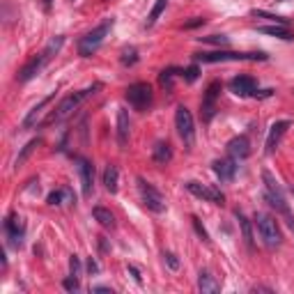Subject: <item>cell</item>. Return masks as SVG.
Returning a JSON list of instances; mask_svg holds the SVG:
<instances>
[{
  "instance_id": "cell-1",
  "label": "cell",
  "mask_w": 294,
  "mask_h": 294,
  "mask_svg": "<svg viewBox=\"0 0 294 294\" xmlns=\"http://www.w3.org/2000/svg\"><path fill=\"white\" fill-rule=\"evenodd\" d=\"M196 62H264L269 55L264 51H253V53H237V51H212V53H196L193 55Z\"/></svg>"
},
{
  "instance_id": "cell-2",
  "label": "cell",
  "mask_w": 294,
  "mask_h": 294,
  "mask_svg": "<svg viewBox=\"0 0 294 294\" xmlns=\"http://www.w3.org/2000/svg\"><path fill=\"white\" fill-rule=\"evenodd\" d=\"M94 90H99V85H92V88H85V90H78V92L67 94V97H65L62 101L53 108V113H51V115L44 120V124H60V122H65L76 111V108L80 106V101H85V99H88Z\"/></svg>"
},
{
  "instance_id": "cell-3",
  "label": "cell",
  "mask_w": 294,
  "mask_h": 294,
  "mask_svg": "<svg viewBox=\"0 0 294 294\" xmlns=\"http://www.w3.org/2000/svg\"><path fill=\"white\" fill-rule=\"evenodd\" d=\"M262 182H264V196H267L269 205L276 207V212H281V214L287 219L290 227H294V219H292V214H290V207H287L285 193H283V188L278 186L276 177H274L269 170H262Z\"/></svg>"
},
{
  "instance_id": "cell-4",
  "label": "cell",
  "mask_w": 294,
  "mask_h": 294,
  "mask_svg": "<svg viewBox=\"0 0 294 294\" xmlns=\"http://www.w3.org/2000/svg\"><path fill=\"white\" fill-rule=\"evenodd\" d=\"M255 225H258V232H260V237H262V241H264L267 248H276V246L283 244L281 225H278V221L274 219L271 214H267V212H258V214H255Z\"/></svg>"
},
{
  "instance_id": "cell-5",
  "label": "cell",
  "mask_w": 294,
  "mask_h": 294,
  "mask_svg": "<svg viewBox=\"0 0 294 294\" xmlns=\"http://www.w3.org/2000/svg\"><path fill=\"white\" fill-rule=\"evenodd\" d=\"M113 23H115L113 18H106L101 26H97L94 30H90L85 37H80V39H78V55H80V58H90V55L97 53L99 46H101L103 39H106V35L111 32Z\"/></svg>"
},
{
  "instance_id": "cell-6",
  "label": "cell",
  "mask_w": 294,
  "mask_h": 294,
  "mask_svg": "<svg viewBox=\"0 0 294 294\" xmlns=\"http://www.w3.org/2000/svg\"><path fill=\"white\" fill-rule=\"evenodd\" d=\"M175 127H177V134L184 140V145L193 147V143H196V122H193V115L186 106H177V111H175Z\"/></svg>"
},
{
  "instance_id": "cell-7",
  "label": "cell",
  "mask_w": 294,
  "mask_h": 294,
  "mask_svg": "<svg viewBox=\"0 0 294 294\" xmlns=\"http://www.w3.org/2000/svg\"><path fill=\"white\" fill-rule=\"evenodd\" d=\"M152 99H154V92H152L150 83L138 80V83H131L129 88H127V101H129L136 111H140V113L147 111V108L152 106Z\"/></svg>"
},
{
  "instance_id": "cell-8",
  "label": "cell",
  "mask_w": 294,
  "mask_h": 294,
  "mask_svg": "<svg viewBox=\"0 0 294 294\" xmlns=\"http://www.w3.org/2000/svg\"><path fill=\"white\" fill-rule=\"evenodd\" d=\"M136 182H138V191H140V198H143V205L150 212H154V214H163L165 212V198L161 196V193L156 191L145 177H138Z\"/></svg>"
},
{
  "instance_id": "cell-9",
  "label": "cell",
  "mask_w": 294,
  "mask_h": 294,
  "mask_svg": "<svg viewBox=\"0 0 294 294\" xmlns=\"http://www.w3.org/2000/svg\"><path fill=\"white\" fill-rule=\"evenodd\" d=\"M184 186H186L188 193H193V196L200 198V200L214 202V205H223V202H225V196H223V193H221L216 186H207V184H200V182H196V179L186 182Z\"/></svg>"
},
{
  "instance_id": "cell-10",
  "label": "cell",
  "mask_w": 294,
  "mask_h": 294,
  "mask_svg": "<svg viewBox=\"0 0 294 294\" xmlns=\"http://www.w3.org/2000/svg\"><path fill=\"white\" fill-rule=\"evenodd\" d=\"M221 94V83L219 80H214V83H209V88L205 90V97H202V103H200V111H202V122H212V117H214L216 113V99H219Z\"/></svg>"
},
{
  "instance_id": "cell-11",
  "label": "cell",
  "mask_w": 294,
  "mask_h": 294,
  "mask_svg": "<svg viewBox=\"0 0 294 294\" xmlns=\"http://www.w3.org/2000/svg\"><path fill=\"white\" fill-rule=\"evenodd\" d=\"M78 163V175H80V188H83V198H92L94 191V165L83 156H76Z\"/></svg>"
},
{
  "instance_id": "cell-12",
  "label": "cell",
  "mask_w": 294,
  "mask_h": 294,
  "mask_svg": "<svg viewBox=\"0 0 294 294\" xmlns=\"http://www.w3.org/2000/svg\"><path fill=\"white\" fill-rule=\"evenodd\" d=\"M5 232H7L9 241H12V246H21L23 244V237H26V223L18 214H9L7 219H5Z\"/></svg>"
},
{
  "instance_id": "cell-13",
  "label": "cell",
  "mask_w": 294,
  "mask_h": 294,
  "mask_svg": "<svg viewBox=\"0 0 294 294\" xmlns=\"http://www.w3.org/2000/svg\"><path fill=\"white\" fill-rule=\"evenodd\" d=\"M287 129H290V122H287V120L274 122L271 129H269L267 143H264V154H274V152L278 150V145H281V140H283V136H285Z\"/></svg>"
},
{
  "instance_id": "cell-14",
  "label": "cell",
  "mask_w": 294,
  "mask_h": 294,
  "mask_svg": "<svg viewBox=\"0 0 294 294\" xmlns=\"http://www.w3.org/2000/svg\"><path fill=\"white\" fill-rule=\"evenodd\" d=\"M255 88H258V80L253 76H246V74H239L230 80V90L237 94V97H253L255 94Z\"/></svg>"
},
{
  "instance_id": "cell-15",
  "label": "cell",
  "mask_w": 294,
  "mask_h": 294,
  "mask_svg": "<svg viewBox=\"0 0 294 294\" xmlns=\"http://www.w3.org/2000/svg\"><path fill=\"white\" fill-rule=\"evenodd\" d=\"M117 145H120V150H127V145H129V136H131V122H129V113H127V108H120L117 111Z\"/></svg>"
},
{
  "instance_id": "cell-16",
  "label": "cell",
  "mask_w": 294,
  "mask_h": 294,
  "mask_svg": "<svg viewBox=\"0 0 294 294\" xmlns=\"http://www.w3.org/2000/svg\"><path fill=\"white\" fill-rule=\"evenodd\" d=\"M212 168H214L216 177L221 179V182H232L237 175V161L232 159V156H227V159H216L214 163H212Z\"/></svg>"
},
{
  "instance_id": "cell-17",
  "label": "cell",
  "mask_w": 294,
  "mask_h": 294,
  "mask_svg": "<svg viewBox=\"0 0 294 294\" xmlns=\"http://www.w3.org/2000/svg\"><path fill=\"white\" fill-rule=\"evenodd\" d=\"M227 154H230L235 161L248 159V154H250V140L246 138V136H235V138L227 143Z\"/></svg>"
},
{
  "instance_id": "cell-18",
  "label": "cell",
  "mask_w": 294,
  "mask_h": 294,
  "mask_svg": "<svg viewBox=\"0 0 294 294\" xmlns=\"http://www.w3.org/2000/svg\"><path fill=\"white\" fill-rule=\"evenodd\" d=\"M46 65V60H44V55H35V58H30L28 60L26 65L21 67V72H18V76H16V80H21V83H28L30 78H35L37 74L41 72V67Z\"/></svg>"
},
{
  "instance_id": "cell-19",
  "label": "cell",
  "mask_w": 294,
  "mask_h": 294,
  "mask_svg": "<svg viewBox=\"0 0 294 294\" xmlns=\"http://www.w3.org/2000/svg\"><path fill=\"white\" fill-rule=\"evenodd\" d=\"M152 159H154L156 165H168L173 161V147H170L168 140H159L152 150Z\"/></svg>"
},
{
  "instance_id": "cell-20",
  "label": "cell",
  "mask_w": 294,
  "mask_h": 294,
  "mask_svg": "<svg viewBox=\"0 0 294 294\" xmlns=\"http://www.w3.org/2000/svg\"><path fill=\"white\" fill-rule=\"evenodd\" d=\"M53 99H55V92H51V94H46V97L41 99V101L37 103V106H32V111L28 113V115H26V120H23V129H30V127L37 122V117L41 115V111H44V108L49 106V103L53 101Z\"/></svg>"
},
{
  "instance_id": "cell-21",
  "label": "cell",
  "mask_w": 294,
  "mask_h": 294,
  "mask_svg": "<svg viewBox=\"0 0 294 294\" xmlns=\"http://www.w3.org/2000/svg\"><path fill=\"white\" fill-rule=\"evenodd\" d=\"M198 290L205 294H216L221 290V283L209 271H200V276H198Z\"/></svg>"
},
{
  "instance_id": "cell-22",
  "label": "cell",
  "mask_w": 294,
  "mask_h": 294,
  "mask_svg": "<svg viewBox=\"0 0 294 294\" xmlns=\"http://www.w3.org/2000/svg\"><path fill=\"white\" fill-rule=\"evenodd\" d=\"M117 184H120V170L117 165H106L103 170V186H106L108 193H117Z\"/></svg>"
},
{
  "instance_id": "cell-23",
  "label": "cell",
  "mask_w": 294,
  "mask_h": 294,
  "mask_svg": "<svg viewBox=\"0 0 294 294\" xmlns=\"http://www.w3.org/2000/svg\"><path fill=\"white\" fill-rule=\"evenodd\" d=\"M92 216H94V221L99 223L101 227H106V230H115V216L111 214V212L106 209V207H94L92 209Z\"/></svg>"
},
{
  "instance_id": "cell-24",
  "label": "cell",
  "mask_w": 294,
  "mask_h": 294,
  "mask_svg": "<svg viewBox=\"0 0 294 294\" xmlns=\"http://www.w3.org/2000/svg\"><path fill=\"white\" fill-rule=\"evenodd\" d=\"M235 216H237V221H239V227H241V235H244L246 246H248V248H253L255 239H253V225H250V221L246 219V214H244V212H239V209L235 212Z\"/></svg>"
},
{
  "instance_id": "cell-25",
  "label": "cell",
  "mask_w": 294,
  "mask_h": 294,
  "mask_svg": "<svg viewBox=\"0 0 294 294\" xmlns=\"http://www.w3.org/2000/svg\"><path fill=\"white\" fill-rule=\"evenodd\" d=\"M258 30L262 32V35L278 37V39H287V41L294 39V32L287 26H262V28H258Z\"/></svg>"
},
{
  "instance_id": "cell-26",
  "label": "cell",
  "mask_w": 294,
  "mask_h": 294,
  "mask_svg": "<svg viewBox=\"0 0 294 294\" xmlns=\"http://www.w3.org/2000/svg\"><path fill=\"white\" fill-rule=\"evenodd\" d=\"M184 69H175V67H168V69H163V72L159 74V85L161 88H165L170 92L173 90V80H175V76H182Z\"/></svg>"
},
{
  "instance_id": "cell-27",
  "label": "cell",
  "mask_w": 294,
  "mask_h": 294,
  "mask_svg": "<svg viewBox=\"0 0 294 294\" xmlns=\"http://www.w3.org/2000/svg\"><path fill=\"white\" fill-rule=\"evenodd\" d=\"M62 44H65V37H62V35L53 37V39H51L49 44H46V49L41 51V55H44V60H46V62H51V60H53V55L58 53L60 49H62Z\"/></svg>"
},
{
  "instance_id": "cell-28",
  "label": "cell",
  "mask_w": 294,
  "mask_h": 294,
  "mask_svg": "<svg viewBox=\"0 0 294 294\" xmlns=\"http://www.w3.org/2000/svg\"><path fill=\"white\" fill-rule=\"evenodd\" d=\"M165 5H168V0H156V3H154V7H152V12L147 14V21H145V26H147V28H152L156 21H159V16H161V14H163Z\"/></svg>"
},
{
  "instance_id": "cell-29",
  "label": "cell",
  "mask_w": 294,
  "mask_h": 294,
  "mask_svg": "<svg viewBox=\"0 0 294 294\" xmlns=\"http://www.w3.org/2000/svg\"><path fill=\"white\" fill-rule=\"evenodd\" d=\"M253 16H258V18H269V21H274L276 26H290V21H287L285 16H278V14H269V12H264V9H253Z\"/></svg>"
},
{
  "instance_id": "cell-30",
  "label": "cell",
  "mask_w": 294,
  "mask_h": 294,
  "mask_svg": "<svg viewBox=\"0 0 294 294\" xmlns=\"http://www.w3.org/2000/svg\"><path fill=\"white\" fill-rule=\"evenodd\" d=\"M41 143V140L39 138H32L30 140V143H26V147H23V150H21V154H18L16 156V165H23V161H26L28 159V156H30L32 154V152H35V147L37 145H39Z\"/></svg>"
},
{
  "instance_id": "cell-31",
  "label": "cell",
  "mask_w": 294,
  "mask_h": 294,
  "mask_svg": "<svg viewBox=\"0 0 294 294\" xmlns=\"http://www.w3.org/2000/svg\"><path fill=\"white\" fill-rule=\"evenodd\" d=\"M200 41H205V44H214V46H227L230 44V39H227L225 35H209V37H198Z\"/></svg>"
},
{
  "instance_id": "cell-32",
  "label": "cell",
  "mask_w": 294,
  "mask_h": 294,
  "mask_svg": "<svg viewBox=\"0 0 294 294\" xmlns=\"http://www.w3.org/2000/svg\"><path fill=\"white\" fill-rule=\"evenodd\" d=\"M198 76H200V67H198V65H191V67H186L182 72V78L186 80V83H196Z\"/></svg>"
},
{
  "instance_id": "cell-33",
  "label": "cell",
  "mask_w": 294,
  "mask_h": 294,
  "mask_svg": "<svg viewBox=\"0 0 294 294\" xmlns=\"http://www.w3.org/2000/svg\"><path fill=\"white\" fill-rule=\"evenodd\" d=\"M138 62V51L136 49H127L124 53H122V65L124 67H131V65Z\"/></svg>"
},
{
  "instance_id": "cell-34",
  "label": "cell",
  "mask_w": 294,
  "mask_h": 294,
  "mask_svg": "<svg viewBox=\"0 0 294 294\" xmlns=\"http://www.w3.org/2000/svg\"><path fill=\"white\" fill-rule=\"evenodd\" d=\"M191 223H193V227H196V232H198V237H200L202 241H205V244H209V235H207V230L205 227H202V223H200V219H198V216H191Z\"/></svg>"
},
{
  "instance_id": "cell-35",
  "label": "cell",
  "mask_w": 294,
  "mask_h": 294,
  "mask_svg": "<svg viewBox=\"0 0 294 294\" xmlns=\"http://www.w3.org/2000/svg\"><path fill=\"white\" fill-rule=\"evenodd\" d=\"M62 196H65V188H62V191H51L49 198H46V205H51V207L62 205Z\"/></svg>"
},
{
  "instance_id": "cell-36",
  "label": "cell",
  "mask_w": 294,
  "mask_h": 294,
  "mask_svg": "<svg viewBox=\"0 0 294 294\" xmlns=\"http://www.w3.org/2000/svg\"><path fill=\"white\" fill-rule=\"evenodd\" d=\"M62 287L67 292H78L80 290V283H78V276H69L62 281Z\"/></svg>"
},
{
  "instance_id": "cell-37",
  "label": "cell",
  "mask_w": 294,
  "mask_h": 294,
  "mask_svg": "<svg viewBox=\"0 0 294 294\" xmlns=\"http://www.w3.org/2000/svg\"><path fill=\"white\" fill-rule=\"evenodd\" d=\"M163 262L168 264L173 271H177V269H179V260H177V255H175V253H163Z\"/></svg>"
},
{
  "instance_id": "cell-38",
  "label": "cell",
  "mask_w": 294,
  "mask_h": 294,
  "mask_svg": "<svg viewBox=\"0 0 294 294\" xmlns=\"http://www.w3.org/2000/svg\"><path fill=\"white\" fill-rule=\"evenodd\" d=\"M69 271H72V276H80V260L76 255L69 258Z\"/></svg>"
},
{
  "instance_id": "cell-39",
  "label": "cell",
  "mask_w": 294,
  "mask_h": 294,
  "mask_svg": "<svg viewBox=\"0 0 294 294\" xmlns=\"http://www.w3.org/2000/svg\"><path fill=\"white\" fill-rule=\"evenodd\" d=\"M202 23H205V18H202V16H196V18H191V21L184 23V30H193V28L202 26Z\"/></svg>"
},
{
  "instance_id": "cell-40",
  "label": "cell",
  "mask_w": 294,
  "mask_h": 294,
  "mask_svg": "<svg viewBox=\"0 0 294 294\" xmlns=\"http://www.w3.org/2000/svg\"><path fill=\"white\" fill-rule=\"evenodd\" d=\"M88 271L90 274H99V264L94 258H88Z\"/></svg>"
},
{
  "instance_id": "cell-41",
  "label": "cell",
  "mask_w": 294,
  "mask_h": 294,
  "mask_svg": "<svg viewBox=\"0 0 294 294\" xmlns=\"http://www.w3.org/2000/svg\"><path fill=\"white\" fill-rule=\"evenodd\" d=\"M129 271H131V276L136 278V283H143V276H140V271L136 267H129Z\"/></svg>"
},
{
  "instance_id": "cell-42",
  "label": "cell",
  "mask_w": 294,
  "mask_h": 294,
  "mask_svg": "<svg viewBox=\"0 0 294 294\" xmlns=\"http://www.w3.org/2000/svg\"><path fill=\"white\" fill-rule=\"evenodd\" d=\"M51 7H53V0H41V9H44L46 14L51 12Z\"/></svg>"
},
{
  "instance_id": "cell-43",
  "label": "cell",
  "mask_w": 294,
  "mask_h": 294,
  "mask_svg": "<svg viewBox=\"0 0 294 294\" xmlns=\"http://www.w3.org/2000/svg\"><path fill=\"white\" fill-rule=\"evenodd\" d=\"M92 292H113L111 287H92Z\"/></svg>"
},
{
  "instance_id": "cell-44",
  "label": "cell",
  "mask_w": 294,
  "mask_h": 294,
  "mask_svg": "<svg viewBox=\"0 0 294 294\" xmlns=\"http://www.w3.org/2000/svg\"><path fill=\"white\" fill-rule=\"evenodd\" d=\"M278 3H283V0H278Z\"/></svg>"
},
{
  "instance_id": "cell-45",
  "label": "cell",
  "mask_w": 294,
  "mask_h": 294,
  "mask_svg": "<svg viewBox=\"0 0 294 294\" xmlns=\"http://www.w3.org/2000/svg\"><path fill=\"white\" fill-rule=\"evenodd\" d=\"M292 191H294V188H292Z\"/></svg>"
}]
</instances>
